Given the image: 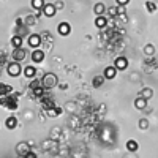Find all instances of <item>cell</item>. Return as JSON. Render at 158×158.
Here are the masks:
<instances>
[{
	"instance_id": "cell-1",
	"label": "cell",
	"mask_w": 158,
	"mask_h": 158,
	"mask_svg": "<svg viewBox=\"0 0 158 158\" xmlns=\"http://www.w3.org/2000/svg\"><path fill=\"white\" fill-rule=\"evenodd\" d=\"M6 73H8V74H10L11 77H16V76H19L21 73H24V70L21 68L19 62L13 60L11 63H8V65H6Z\"/></svg>"
},
{
	"instance_id": "cell-2",
	"label": "cell",
	"mask_w": 158,
	"mask_h": 158,
	"mask_svg": "<svg viewBox=\"0 0 158 158\" xmlns=\"http://www.w3.org/2000/svg\"><path fill=\"white\" fill-rule=\"evenodd\" d=\"M43 85H44V89H52V87H56L57 85V76L54 74V73H46L44 76H43Z\"/></svg>"
},
{
	"instance_id": "cell-3",
	"label": "cell",
	"mask_w": 158,
	"mask_h": 158,
	"mask_svg": "<svg viewBox=\"0 0 158 158\" xmlns=\"http://www.w3.org/2000/svg\"><path fill=\"white\" fill-rule=\"evenodd\" d=\"M56 13H57V6L54 3H46L44 8H43V15L48 16V18H52V16H56Z\"/></svg>"
},
{
	"instance_id": "cell-4",
	"label": "cell",
	"mask_w": 158,
	"mask_h": 158,
	"mask_svg": "<svg viewBox=\"0 0 158 158\" xmlns=\"http://www.w3.org/2000/svg\"><path fill=\"white\" fill-rule=\"evenodd\" d=\"M40 44H41V36H40L38 33H32L29 36V46L33 48V49H36Z\"/></svg>"
},
{
	"instance_id": "cell-5",
	"label": "cell",
	"mask_w": 158,
	"mask_h": 158,
	"mask_svg": "<svg viewBox=\"0 0 158 158\" xmlns=\"http://www.w3.org/2000/svg\"><path fill=\"white\" fill-rule=\"evenodd\" d=\"M57 32H59V35H62V36L70 35V32H71L70 24H68V22H60V24H59V27H57Z\"/></svg>"
},
{
	"instance_id": "cell-6",
	"label": "cell",
	"mask_w": 158,
	"mask_h": 158,
	"mask_svg": "<svg viewBox=\"0 0 158 158\" xmlns=\"http://www.w3.org/2000/svg\"><path fill=\"white\" fill-rule=\"evenodd\" d=\"M25 49L22 48H15V51H13V60H16V62H21L25 59Z\"/></svg>"
},
{
	"instance_id": "cell-7",
	"label": "cell",
	"mask_w": 158,
	"mask_h": 158,
	"mask_svg": "<svg viewBox=\"0 0 158 158\" xmlns=\"http://www.w3.org/2000/svg\"><path fill=\"white\" fill-rule=\"evenodd\" d=\"M32 60L35 62V63H41L43 60H44V52L41 51V49H33V52H32Z\"/></svg>"
},
{
	"instance_id": "cell-8",
	"label": "cell",
	"mask_w": 158,
	"mask_h": 158,
	"mask_svg": "<svg viewBox=\"0 0 158 158\" xmlns=\"http://www.w3.org/2000/svg\"><path fill=\"white\" fill-rule=\"evenodd\" d=\"M114 65H115V68L118 71H123V70L128 68V60H127V57H117V60H115Z\"/></svg>"
},
{
	"instance_id": "cell-9",
	"label": "cell",
	"mask_w": 158,
	"mask_h": 158,
	"mask_svg": "<svg viewBox=\"0 0 158 158\" xmlns=\"http://www.w3.org/2000/svg\"><path fill=\"white\" fill-rule=\"evenodd\" d=\"M16 152H18L19 156H27V153H29V144L27 142H19L18 147H16Z\"/></svg>"
},
{
	"instance_id": "cell-10",
	"label": "cell",
	"mask_w": 158,
	"mask_h": 158,
	"mask_svg": "<svg viewBox=\"0 0 158 158\" xmlns=\"http://www.w3.org/2000/svg\"><path fill=\"white\" fill-rule=\"evenodd\" d=\"M135 108L139 109V111L146 109V108H147V100L144 98V97H138V98L135 100Z\"/></svg>"
},
{
	"instance_id": "cell-11",
	"label": "cell",
	"mask_w": 158,
	"mask_h": 158,
	"mask_svg": "<svg viewBox=\"0 0 158 158\" xmlns=\"http://www.w3.org/2000/svg\"><path fill=\"white\" fill-rule=\"evenodd\" d=\"M95 25L98 29H104L108 25V19L104 18L103 15H100V16H97V19H95Z\"/></svg>"
},
{
	"instance_id": "cell-12",
	"label": "cell",
	"mask_w": 158,
	"mask_h": 158,
	"mask_svg": "<svg viewBox=\"0 0 158 158\" xmlns=\"http://www.w3.org/2000/svg\"><path fill=\"white\" fill-rule=\"evenodd\" d=\"M117 68H115V65L114 67H108L106 70H104V76H106V79H114L115 77V74H117Z\"/></svg>"
},
{
	"instance_id": "cell-13",
	"label": "cell",
	"mask_w": 158,
	"mask_h": 158,
	"mask_svg": "<svg viewBox=\"0 0 158 158\" xmlns=\"http://www.w3.org/2000/svg\"><path fill=\"white\" fill-rule=\"evenodd\" d=\"M5 125H6V128H10V130H15L16 127H18V118L16 117H8L6 118V122H5Z\"/></svg>"
},
{
	"instance_id": "cell-14",
	"label": "cell",
	"mask_w": 158,
	"mask_h": 158,
	"mask_svg": "<svg viewBox=\"0 0 158 158\" xmlns=\"http://www.w3.org/2000/svg\"><path fill=\"white\" fill-rule=\"evenodd\" d=\"M30 5H32V8L33 10H36V11H40V10H43L44 8V0H32L30 2Z\"/></svg>"
},
{
	"instance_id": "cell-15",
	"label": "cell",
	"mask_w": 158,
	"mask_h": 158,
	"mask_svg": "<svg viewBox=\"0 0 158 158\" xmlns=\"http://www.w3.org/2000/svg\"><path fill=\"white\" fill-rule=\"evenodd\" d=\"M127 149H128L130 152H136V150L139 149V144H138L135 139H130V141H127Z\"/></svg>"
},
{
	"instance_id": "cell-16",
	"label": "cell",
	"mask_w": 158,
	"mask_h": 158,
	"mask_svg": "<svg viewBox=\"0 0 158 158\" xmlns=\"http://www.w3.org/2000/svg\"><path fill=\"white\" fill-rule=\"evenodd\" d=\"M104 79H106V76H95L94 81H92V84H94L95 89H98V87H101L104 84Z\"/></svg>"
},
{
	"instance_id": "cell-17",
	"label": "cell",
	"mask_w": 158,
	"mask_h": 158,
	"mask_svg": "<svg viewBox=\"0 0 158 158\" xmlns=\"http://www.w3.org/2000/svg\"><path fill=\"white\" fill-rule=\"evenodd\" d=\"M139 97H144L146 100H149V98H152V97H153V90H152V89H149V87L142 89V90L139 92Z\"/></svg>"
},
{
	"instance_id": "cell-18",
	"label": "cell",
	"mask_w": 158,
	"mask_h": 158,
	"mask_svg": "<svg viewBox=\"0 0 158 158\" xmlns=\"http://www.w3.org/2000/svg\"><path fill=\"white\" fill-rule=\"evenodd\" d=\"M35 74H36V70L32 67V65H30V67H25V68H24V76H25V77H33Z\"/></svg>"
},
{
	"instance_id": "cell-19",
	"label": "cell",
	"mask_w": 158,
	"mask_h": 158,
	"mask_svg": "<svg viewBox=\"0 0 158 158\" xmlns=\"http://www.w3.org/2000/svg\"><path fill=\"white\" fill-rule=\"evenodd\" d=\"M11 44L15 46V48H22V36H19V35L13 36L11 38Z\"/></svg>"
},
{
	"instance_id": "cell-20",
	"label": "cell",
	"mask_w": 158,
	"mask_h": 158,
	"mask_svg": "<svg viewBox=\"0 0 158 158\" xmlns=\"http://www.w3.org/2000/svg\"><path fill=\"white\" fill-rule=\"evenodd\" d=\"M104 10H106V6H104V3H97L95 5V8H94V11H95V15L97 16H100V15H103V13H104Z\"/></svg>"
},
{
	"instance_id": "cell-21",
	"label": "cell",
	"mask_w": 158,
	"mask_h": 158,
	"mask_svg": "<svg viewBox=\"0 0 158 158\" xmlns=\"http://www.w3.org/2000/svg\"><path fill=\"white\" fill-rule=\"evenodd\" d=\"M144 52H146L147 56H153V54H155V46H153V44H146V48H144Z\"/></svg>"
},
{
	"instance_id": "cell-22",
	"label": "cell",
	"mask_w": 158,
	"mask_h": 158,
	"mask_svg": "<svg viewBox=\"0 0 158 158\" xmlns=\"http://www.w3.org/2000/svg\"><path fill=\"white\" fill-rule=\"evenodd\" d=\"M146 8H147L149 13H155L156 11V5L153 2H150V0H147V2H146Z\"/></svg>"
},
{
	"instance_id": "cell-23",
	"label": "cell",
	"mask_w": 158,
	"mask_h": 158,
	"mask_svg": "<svg viewBox=\"0 0 158 158\" xmlns=\"http://www.w3.org/2000/svg\"><path fill=\"white\" fill-rule=\"evenodd\" d=\"M43 92H44V85H40V87L33 89V95H35V97H41Z\"/></svg>"
},
{
	"instance_id": "cell-24",
	"label": "cell",
	"mask_w": 158,
	"mask_h": 158,
	"mask_svg": "<svg viewBox=\"0 0 158 158\" xmlns=\"http://www.w3.org/2000/svg\"><path fill=\"white\" fill-rule=\"evenodd\" d=\"M139 128H142V130L149 128V120H147V118H141V120H139Z\"/></svg>"
},
{
	"instance_id": "cell-25",
	"label": "cell",
	"mask_w": 158,
	"mask_h": 158,
	"mask_svg": "<svg viewBox=\"0 0 158 158\" xmlns=\"http://www.w3.org/2000/svg\"><path fill=\"white\" fill-rule=\"evenodd\" d=\"M60 112H62V109H60V108H56V109H49V111H48V115L54 117V115H57V114H60Z\"/></svg>"
},
{
	"instance_id": "cell-26",
	"label": "cell",
	"mask_w": 158,
	"mask_h": 158,
	"mask_svg": "<svg viewBox=\"0 0 158 158\" xmlns=\"http://www.w3.org/2000/svg\"><path fill=\"white\" fill-rule=\"evenodd\" d=\"M125 11H127L125 5H118V6H117V15H120V16H123V15H125Z\"/></svg>"
},
{
	"instance_id": "cell-27",
	"label": "cell",
	"mask_w": 158,
	"mask_h": 158,
	"mask_svg": "<svg viewBox=\"0 0 158 158\" xmlns=\"http://www.w3.org/2000/svg\"><path fill=\"white\" fill-rule=\"evenodd\" d=\"M40 85H43V81H33V82L30 84V89L33 90V89H36V87H40Z\"/></svg>"
},
{
	"instance_id": "cell-28",
	"label": "cell",
	"mask_w": 158,
	"mask_h": 158,
	"mask_svg": "<svg viewBox=\"0 0 158 158\" xmlns=\"http://www.w3.org/2000/svg\"><path fill=\"white\" fill-rule=\"evenodd\" d=\"M8 92H11V87L6 85V84H3V94L2 95H8Z\"/></svg>"
},
{
	"instance_id": "cell-29",
	"label": "cell",
	"mask_w": 158,
	"mask_h": 158,
	"mask_svg": "<svg viewBox=\"0 0 158 158\" xmlns=\"http://www.w3.org/2000/svg\"><path fill=\"white\" fill-rule=\"evenodd\" d=\"M109 15H111V16H115V15H117V6L109 8Z\"/></svg>"
},
{
	"instance_id": "cell-30",
	"label": "cell",
	"mask_w": 158,
	"mask_h": 158,
	"mask_svg": "<svg viewBox=\"0 0 158 158\" xmlns=\"http://www.w3.org/2000/svg\"><path fill=\"white\" fill-rule=\"evenodd\" d=\"M117 5H128L130 3V0H115Z\"/></svg>"
},
{
	"instance_id": "cell-31",
	"label": "cell",
	"mask_w": 158,
	"mask_h": 158,
	"mask_svg": "<svg viewBox=\"0 0 158 158\" xmlns=\"http://www.w3.org/2000/svg\"><path fill=\"white\" fill-rule=\"evenodd\" d=\"M54 5H56V6H57V10H62V8H63V6H65V3H63V2H56V3H54Z\"/></svg>"
},
{
	"instance_id": "cell-32",
	"label": "cell",
	"mask_w": 158,
	"mask_h": 158,
	"mask_svg": "<svg viewBox=\"0 0 158 158\" xmlns=\"http://www.w3.org/2000/svg\"><path fill=\"white\" fill-rule=\"evenodd\" d=\"M59 87H60V89H62V90H63V89H67V87H68V85H67V84H59Z\"/></svg>"
}]
</instances>
